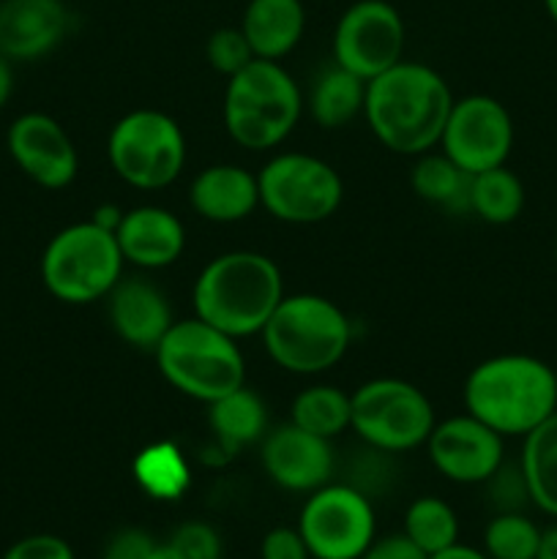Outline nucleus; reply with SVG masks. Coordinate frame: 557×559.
Instances as JSON below:
<instances>
[{
  "mask_svg": "<svg viewBox=\"0 0 557 559\" xmlns=\"http://www.w3.org/2000/svg\"><path fill=\"white\" fill-rule=\"evenodd\" d=\"M453 93L431 66L399 60L366 82L364 115L382 147L399 156H420L440 145Z\"/></svg>",
  "mask_w": 557,
  "mask_h": 559,
  "instance_id": "f257e3e1",
  "label": "nucleus"
},
{
  "mask_svg": "<svg viewBox=\"0 0 557 559\" xmlns=\"http://www.w3.org/2000/svg\"><path fill=\"white\" fill-rule=\"evenodd\" d=\"M464 407L500 437H524L557 413V369L533 355L486 358L464 382Z\"/></svg>",
  "mask_w": 557,
  "mask_h": 559,
  "instance_id": "f03ea898",
  "label": "nucleus"
},
{
  "mask_svg": "<svg viewBox=\"0 0 557 559\" xmlns=\"http://www.w3.org/2000/svg\"><path fill=\"white\" fill-rule=\"evenodd\" d=\"M284 298L276 262L260 251H227L208 262L194 282V317L233 338L262 333Z\"/></svg>",
  "mask_w": 557,
  "mask_h": 559,
  "instance_id": "7ed1b4c3",
  "label": "nucleus"
},
{
  "mask_svg": "<svg viewBox=\"0 0 557 559\" xmlns=\"http://www.w3.org/2000/svg\"><path fill=\"white\" fill-rule=\"evenodd\" d=\"M260 336L278 369L315 377L331 371L347 355L353 325L333 300L300 293L284 295Z\"/></svg>",
  "mask_w": 557,
  "mask_h": 559,
  "instance_id": "20e7f679",
  "label": "nucleus"
},
{
  "mask_svg": "<svg viewBox=\"0 0 557 559\" xmlns=\"http://www.w3.org/2000/svg\"><path fill=\"white\" fill-rule=\"evenodd\" d=\"M304 112L298 82L278 60L254 58L227 80L224 129L246 151H271L282 145Z\"/></svg>",
  "mask_w": 557,
  "mask_h": 559,
  "instance_id": "39448f33",
  "label": "nucleus"
},
{
  "mask_svg": "<svg viewBox=\"0 0 557 559\" xmlns=\"http://www.w3.org/2000/svg\"><path fill=\"white\" fill-rule=\"evenodd\" d=\"M238 338L216 331L200 317L175 320L156 347L164 380L194 402H216L246 382V364Z\"/></svg>",
  "mask_w": 557,
  "mask_h": 559,
  "instance_id": "423d86ee",
  "label": "nucleus"
},
{
  "mask_svg": "<svg viewBox=\"0 0 557 559\" xmlns=\"http://www.w3.org/2000/svg\"><path fill=\"white\" fill-rule=\"evenodd\" d=\"M123 254L112 229L80 222L60 229L42 257V282L52 298L87 306L107 298L123 278Z\"/></svg>",
  "mask_w": 557,
  "mask_h": 559,
  "instance_id": "0eeeda50",
  "label": "nucleus"
},
{
  "mask_svg": "<svg viewBox=\"0 0 557 559\" xmlns=\"http://www.w3.org/2000/svg\"><path fill=\"white\" fill-rule=\"evenodd\" d=\"M107 156L123 183L142 191L167 189L183 173V131L162 109H134L109 131Z\"/></svg>",
  "mask_w": 557,
  "mask_h": 559,
  "instance_id": "6e6552de",
  "label": "nucleus"
},
{
  "mask_svg": "<svg viewBox=\"0 0 557 559\" xmlns=\"http://www.w3.org/2000/svg\"><path fill=\"white\" fill-rule=\"evenodd\" d=\"M349 429L369 448L382 453H404L426 445L435 429V407L413 382L380 377L349 393Z\"/></svg>",
  "mask_w": 557,
  "mask_h": 559,
  "instance_id": "1a4fd4ad",
  "label": "nucleus"
},
{
  "mask_svg": "<svg viewBox=\"0 0 557 559\" xmlns=\"http://www.w3.org/2000/svg\"><path fill=\"white\" fill-rule=\"evenodd\" d=\"M260 205L284 224H320L339 211L344 183L311 153H278L257 175Z\"/></svg>",
  "mask_w": 557,
  "mask_h": 559,
  "instance_id": "9d476101",
  "label": "nucleus"
},
{
  "mask_svg": "<svg viewBox=\"0 0 557 559\" xmlns=\"http://www.w3.org/2000/svg\"><path fill=\"white\" fill-rule=\"evenodd\" d=\"M375 511L355 486L325 484L300 511L298 533L315 559H360L375 540Z\"/></svg>",
  "mask_w": 557,
  "mask_h": 559,
  "instance_id": "9b49d317",
  "label": "nucleus"
},
{
  "mask_svg": "<svg viewBox=\"0 0 557 559\" xmlns=\"http://www.w3.org/2000/svg\"><path fill=\"white\" fill-rule=\"evenodd\" d=\"M404 20L388 0H358L333 27V63L360 80H375L404 55Z\"/></svg>",
  "mask_w": 557,
  "mask_h": 559,
  "instance_id": "f8f14e48",
  "label": "nucleus"
},
{
  "mask_svg": "<svg viewBox=\"0 0 557 559\" xmlns=\"http://www.w3.org/2000/svg\"><path fill=\"white\" fill-rule=\"evenodd\" d=\"M440 151L467 175L502 167L513 151V120L506 104L475 93L453 102Z\"/></svg>",
  "mask_w": 557,
  "mask_h": 559,
  "instance_id": "ddd939ff",
  "label": "nucleus"
},
{
  "mask_svg": "<svg viewBox=\"0 0 557 559\" xmlns=\"http://www.w3.org/2000/svg\"><path fill=\"white\" fill-rule=\"evenodd\" d=\"M426 451L442 478L464 486L486 484L506 464V437L467 413L435 424Z\"/></svg>",
  "mask_w": 557,
  "mask_h": 559,
  "instance_id": "4468645a",
  "label": "nucleus"
},
{
  "mask_svg": "<svg viewBox=\"0 0 557 559\" xmlns=\"http://www.w3.org/2000/svg\"><path fill=\"white\" fill-rule=\"evenodd\" d=\"M5 147L16 167L36 186L60 191L74 183L80 153L63 126L44 112H25L9 126Z\"/></svg>",
  "mask_w": 557,
  "mask_h": 559,
  "instance_id": "2eb2a0df",
  "label": "nucleus"
},
{
  "mask_svg": "<svg viewBox=\"0 0 557 559\" xmlns=\"http://www.w3.org/2000/svg\"><path fill=\"white\" fill-rule=\"evenodd\" d=\"M262 467L268 478L287 491L311 495L333 475L331 442L300 426L284 424L262 437Z\"/></svg>",
  "mask_w": 557,
  "mask_h": 559,
  "instance_id": "dca6fc26",
  "label": "nucleus"
},
{
  "mask_svg": "<svg viewBox=\"0 0 557 559\" xmlns=\"http://www.w3.org/2000/svg\"><path fill=\"white\" fill-rule=\"evenodd\" d=\"M69 31L63 0H0V55L38 60L52 52Z\"/></svg>",
  "mask_w": 557,
  "mask_h": 559,
  "instance_id": "f3484780",
  "label": "nucleus"
},
{
  "mask_svg": "<svg viewBox=\"0 0 557 559\" xmlns=\"http://www.w3.org/2000/svg\"><path fill=\"white\" fill-rule=\"evenodd\" d=\"M109 322L126 344L156 353L158 342L173 328V306L167 295L147 278H120L107 295Z\"/></svg>",
  "mask_w": 557,
  "mask_h": 559,
  "instance_id": "a211bd4d",
  "label": "nucleus"
},
{
  "mask_svg": "<svg viewBox=\"0 0 557 559\" xmlns=\"http://www.w3.org/2000/svg\"><path fill=\"white\" fill-rule=\"evenodd\" d=\"M115 238H118L123 260L137 267H145V271L169 267L173 262H178L186 249V233L180 218L167 207L156 205L126 211L115 229Z\"/></svg>",
  "mask_w": 557,
  "mask_h": 559,
  "instance_id": "6ab92c4d",
  "label": "nucleus"
},
{
  "mask_svg": "<svg viewBox=\"0 0 557 559\" xmlns=\"http://www.w3.org/2000/svg\"><path fill=\"white\" fill-rule=\"evenodd\" d=\"M189 202L205 222H244L260 205V183L254 173L238 164H213L191 180Z\"/></svg>",
  "mask_w": 557,
  "mask_h": 559,
  "instance_id": "aec40b11",
  "label": "nucleus"
},
{
  "mask_svg": "<svg viewBox=\"0 0 557 559\" xmlns=\"http://www.w3.org/2000/svg\"><path fill=\"white\" fill-rule=\"evenodd\" d=\"M240 31L257 58L282 60L304 38L306 9L300 0H249Z\"/></svg>",
  "mask_w": 557,
  "mask_h": 559,
  "instance_id": "412c9836",
  "label": "nucleus"
},
{
  "mask_svg": "<svg viewBox=\"0 0 557 559\" xmlns=\"http://www.w3.org/2000/svg\"><path fill=\"white\" fill-rule=\"evenodd\" d=\"M208 424H211L213 440L224 456L244 451L262 440L268 431V409L265 402L249 388L227 393L208 404Z\"/></svg>",
  "mask_w": 557,
  "mask_h": 559,
  "instance_id": "4be33fe9",
  "label": "nucleus"
},
{
  "mask_svg": "<svg viewBox=\"0 0 557 559\" xmlns=\"http://www.w3.org/2000/svg\"><path fill=\"white\" fill-rule=\"evenodd\" d=\"M519 469L530 491V506L557 519V413L522 437Z\"/></svg>",
  "mask_w": 557,
  "mask_h": 559,
  "instance_id": "5701e85b",
  "label": "nucleus"
},
{
  "mask_svg": "<svg viewBox=\"0 0 557 559\" xmlns=\"http://www.w3.org/2000/svg\"><path fill=\"white\" fill-rule=\"evenodd\" d=\"M366 104V80L331 63L317 74L309 93V112L320 129H344L353 123Z\"/></svg>",
  "mask_w": 557,
  "mask_h": 559,
  "instance_id": "b1692460",
  "label": "nucleus"
},
{
  "mask_svg": "<svg viewBox=\"0 0 557 559\" xmlns=\"http://www.w3.org/2000/svg\"><path fill=\"white\" fill-rule=\"evenodd\" d=\"M470 180L473 175L453 164L446 153H420L410 173L413 191L429 205L442 207L446 213H470Z\"/></svg>",
  "mask_w": 557,
  "mask_h": 559,
  "instance_id": "393cba45",
  "label": "nucleus"
},
{
  "mask_svg": "<svg viewBox=\"0 0 557 559\" xmlns=\"http://www.w3.org/2000/svg\"><path fill=\"white\" fill-rule=\"evenodd\" d=\"M524 200L528 194H524L522 178L511 173L506 164L473 175L470 180V213L495 227L517 222L524 211Z\"/></svg>",
  "mask_w": 557,
  "mask_h": 559,
  "instance_id": "a878e982",
  "label": "nucleus"
},
{
  "mask_svg": "<svg viewBox=\"0 0 557 559\" xmlns=\"http://www.w3.org/2000/svg\"><path fill=\"white\" fill-rule=\"evenodd\" d=\"M349 418H353L349 393L333 385L306 388L293 399V407H289V424L300 426L304 431L328 442L342 435L344 429H349Z\"/></svg>",
  "mask_w": 557,
  "mask_h": 559,
  "instance_id": "bb28decb",
  "label": "nucleus"
},
{
  "mask_svg": "<svg viewBox=\"0 0 557 559\" xmlns=\"http://www.w3.org/2000/svg\"><path fill=\"white\" fill-rule=\"evenodd\" d=\"M134 478L153 500H180L191 486L189 464L173 442H153L134 459Z\"/></svg>",
  "mask_w": 557,
  "mask_h": 559,
  "instance_id": "cd10ccee",
  "label": "nucleus"
},
{
  "mask_svg": "<svg viewBox=\"0 0 557 559\" xmlns=\"http://www.w3.org/2000/svg\"><path fill=\"white\" fill-rule=\"evenodd\" d=\"M404 535L426 557L446 551L459 538V519L440 497H418L404 513Z\"/></svg>",
  "mask_w": 557,
  "mask_h": 559,
  "instance_id": "c85d7f7f",
  "label": "nucleus"
},
{
  "mask_svg": "<svg viewBox=\"0 0 557 559\" xmlns=\"http://www.w3.org/2000/svg\"><path fill=\"white\" fill-rule=\"evenodd\" d=\"M541 546V527L522 511L497 513L484 533L489 559H535Z\"/></svg>",
  "mask_w": 557,
  "mask_h": 559,
  "instance_id": "c756f323",
  "label": "nucleus"
},
{
  "mask_svg": "<svg viewBox=\"0 0 557 559\" xmlns=\"http://www.w3.org/2000/svg\"><path fill=\"white\" fill-rule=\"evenodd\" d=\"M205 58L211 63L213 71L229 76H235L238 71H244L251 60L257 58L251 44L246 41L244 31L240 27H218L211 33L205 44Z\"/></svg>",
  "mask_w": 557,
  "mask_h": 559,
  "instance_id": "7c9ffc66",
  "label": "nucleus"
},
{
  "mask_svg": "<svg viewBox=\"0 0 557 559\" xmlns=\"http://www.w3.org/2000/svg\"><path fill=\"white\" fill-rule=\"evenodd\" d=\"M167 551L173 559H222V540L211 524L186 522L167 540Z\"/></svg>",
  "mask_w": 557,
  "mask_h": 559,
  "instance_id": "2f4dec72",
  "label": "nucleus"
},
{
  "mask_svg": "<svg viewBox=\"0 0 557 559\" xmlns=\"http://www.w3.org/2000/svg\"><path fill=\"white\" fill-rule=\"evenodd\" d=\"M486 484H489V495L495 500V506L500 508V513L522 511L524 506H530V491L519 464L517 467H506L502 464Z\"/></svg>",
  "mask_w": 557,
  "mask_h": 559,
  "instance_id": "473e14b6",
  "label": "nucleus"
},
{
  "mask_svg": "<svg viewBox=\"0 0 557 559\" xmlns=\"http://www.w3.org/2000/svg\"><path fill=\"white\" fill-rule=\"evenodd\" d=\"M158 544L153 535H147L145 530H120L118 535H112L104 549V559H158Z\"/></svg>",
  "mask_w": 557,
  "mask_h": 559,
  "instance_id": "72a5a7b5",
  "label": "nucleus"
},
{
  "mask_svg": "<svg viewBox=\"0 0 557 559\" xmlns=\"http://www.w3.org/2000/svg\"><path fill=\"white\" fill-rule=\"evenodd\" d=\"M3 559H74V551L58 535H27V538L16 540L14 546H9Z\"/></svg>",
  "mask_w": 557,
  "mask_h": 559,
  "instance_id": "f704fd0d",
  "label": "nucleus"
},
{
  "mask_svg": "<svg viewBox=\"0 0 557 559\" xmlns=\"http://www.w3.org/2000/svg\"><path fill=\"white\" fill-rule=\"evenodd\" d=\"M262 559H309V549L298 530L276 527L262 538Z\"/></svg>",
  "mask_w": 557,
  "mask_h": 559,
  "instance_id": "c9c22d12",
  "label": "nucleus"
},
{
  "mask_svg": "<svg viewBox=\"0 0 557 559\" xmlns=\"http://www.w3.org/2000/svg\"><path fill=\"white\" fill-rule=\"evenodd\" d=\"M360 559H429L407 535H388V538L371 540L369 549L360 555Z\"/></svg>",
  "mask_w": 557,
  "mask_h": 559,
  "instance_id": "e433bc0d",
  "label": "nucleus"
},
{
  "mask_svg": "<svg viewBox=\"0 0 557 559\" xmlns=\"http://www.w3.org/2000/svg\"><path fill=\"white\" fill-rule=\"evenodd\" d=\"M11 93H14V71H11V60L0 55V109L5 107Z\"/></svg>",
  "mask_w": 557,
  "mask_h": 559,
  "instance_id": "4c0bfd02",
  "label": "nucleus"
},
{
  "mask_svg": "<svg viewBox=\"0 0 557 559\" xmlns=\"http://www.w3.org/2000/svg\"><path fill=\"white\" fill-rule=\"evenodd\" d=\"M429 559H489V557H486V551L473 549V546L453 544V546H448L446 551H437V555H431Z\"/></svg>",
  "mask_w": 557,
  "mask_h": 559,
  "instance_id": "58836bf2",
  "label": "nucleus"
},
{
  "mask_svg": "<svg viewBox=\"0 0 557 559\" xmlns=\"http://www.w3.org/2000/svg\"><path fill=\"white\" fill-rule=\"evenodd\" d=\"M535 559H557V522L552 527L541 530V546Z\"/></svg>",
  "mask_w": 557,
  "mask_h": 559,
  "instance_id": "ea45409f",
  "label": "nucleus"
},
{
  "mask_svg": "<svg viewBox=\"0 0 557 559\" xmlns=\"http://www.w3.org/2000/svg\"><path fill=\"white\" fill-rule=\"evenodd\" d=\"M120 218H123V213L118 211V207L115 205H102L96 211V216H93V222L98 224V227H104V229H118V224H120Z\"/></svg>",
  "mask_w": 557,
  "mask_h": 559,
  "instance_id": "a19ab883",
  "label": "nucleus"
},
{
  "mask_svg": "<svg viewBox=\"0 0 557 559\" xmlns=\"http://www.w3.org/2000/svg\"><path fill=\"white\" fill-rule=\"evenodd\" d=\"M544 9L549 14V20L557 25V0H544Z\"/></svg>",
  "mask_w": 557,
  "mask_h": 559,
  "instance_id": "79ce46f5",
  "label": "nucleus"
},
{
  "mask_svg": "<svg viewBox=\"0 0 557 559\" xmlns=\"http://www.w3.org/2000/svg\"><path fill=\"white\" fill-rule=\"evenodd\" d=\"M555 260H557V238H555Z\"/></svg>",
  "mask_w": 557,
  "mask_h": 559,
  "instance_id": "37998d69",
  "label": "nucleus"
}]
</instances>
